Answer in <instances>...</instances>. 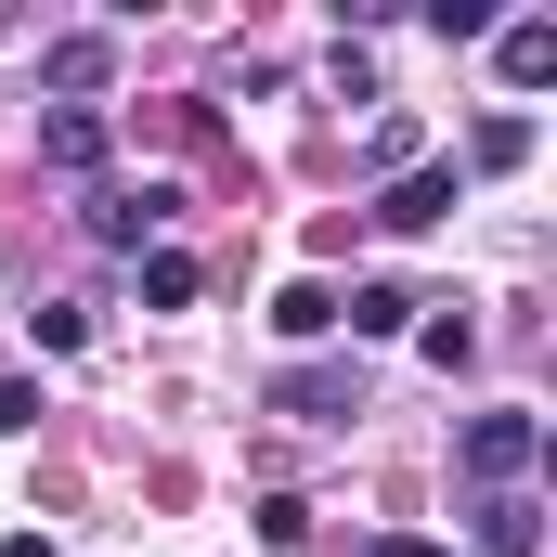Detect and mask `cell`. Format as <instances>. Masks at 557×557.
Wrapping results in <instances>:
<instances>
[{
    "label": "cell",
    "instance_id": "1",
    "mask_svg": "<svg viewBox=\"0 0 557 557\" xmlns=\"http://www.w3.org/2000/svg\"><path fill=\"white\" fill-rule=\"evenodd\" d=\"M532 454H545V416H519V403H493V416L467 428V480H480V493H519Z\"/></svg>",
    "mask_w": 557,
    "mask_h": 557
},
{
    "label": "cell",
    "instance_id": "2",
    "mask_svg": "<svg viewBox=\"0 0 557 557\" xmlns=\"http://www.w3.org/2000/svg\"><path fill=\"white\" fill-rule=\"evenodd\" d=\"M169 208H182L169 182H104L78 221H91V247H156V234H169Z\"/></svg>",
    "mask_w": 557,
    "mask_h": 557
},
{
    "label": "cell",
    "instance_id": "3",
    "mask_svg": "<svg viewBox=\"0 0 557 557\" xmlns=\"http://www.w3.org/2000/svg\"><path fill=\"white\" fill-rule=\"evenodd\" d=\"M454 208H467V182H454V169H403V182L376 195V221H389V234H428V221H454Z\"/></svg>",
    "mask_w": 557,
    "mask_h": 557
},
{
    "label": "cell",
    "instance_id": "4",
    "mask_svg": "<svg viewBox=\"0 0 557 557\" xmlns=\"http://www.w3.org/2000/svg\"><path fill=\"white\" fill-rule=\"evenodd\" d=\"M39 78H52V91H104V78H117V39H104V26H65V39H39Z\"/></svg>",
    "mask_w": 557,
    "mask_h": 557
},
{
    "label": "cell",
    "instance_id": "5",
    "mask_svg": "<svg viewBox=\"0 0 557 557\" xmlns=\"http://www.w3.org/2000/svg\"><path fill=\"white\" fill-rule=\"evenodd\" d=\"M350 403H363L350 363H285V376H273V416H350Z\"/></svg>",
    "mask_w": 557,
    "mask_h": 557
},
{
    "label": "cell",
    "instance_id": "6",
    "mask_svg": "<svg viewBox=\"0 0 557 557\" xmlns=\"http://www.w3.org/2000/svg\"><path fill=\"white\" fill-rule=\"evenodd\" d=\"M493 65H506V91H545V78H557V26H545V13L493 26Z\"/></svg>",
    "mask_w": 557,
    "mask_h": 557
},
{
    "label": "cell",
    "instance_id": "7",
    "mask_svg": "<svg viewBox=\"0 0 557 557\" xmlns=\"http://www.w3.org/2000/svg\"><path fill=\"white\" fill-rule=\"evenodd\" d=\"M39 156H52L65 182H91V169H104V117H91V104H52V117H39Z\"/></svg>",
    "mask_w": 557,
    "mask_h": 557
},
{
    "label": "cell",
    "instance_id": "8",
    "mask_svg": "<svg viewBox=\"0 0 557 557\" xmlns=\"http://www.w3.org/2000/svg\"><path fill=\"white\" fill-rule=\"evenodd\" d=\"M545 545V506L532 493H480V557H532Z\"/></svg>",
    "mask_w": 557,
    "mask_h": 557
},
{
    "label": "cell",
    "instance_id": "9",
    "mask_svg": "<svg viewBox=\"0 0 557 557\" xmlns=\"http://www.w3.org/2000/svg\"><path fill=\"white\" fill-rule=\"evenodd\" d=\"M337 324H350V337H403V324H416V298H403V285H350V298H337Z\"/></svg>",
    "mask_w": 557,
    "mask_h": 557
},
{
    "label": "cell",
    "instance_id": "10",
    "mask_svg": "<svg viewBox=\"0 0 557 557\" xmlns=\"http://www.w3.org/2000/svg\"><path fill=\"white\" fill-rule=\"evenodd\" d=\"M324 324H337V285H311V273H298V285L273 298V337H324Z\"/></svg>",
    "mask_w": 557,
    "mask_h": 557
},
{
    "label": "cell",
    "instance_id": "11",
    "mask_svg": "<svg viewBox=\"0 0 557 557\" xmlns=\"http://www.w3.org/2000/svg\"><path fill=\"white\" fill-rule=\"evenodd\" d=\"M195 285H208V273H195V260H182V247H156V260H143V298H156V311H182V298H195Z\"/></svg>",
    "mask_w": 557,
    "mask_h": 557
},
{
    "label": "cell",
    "instance_id": "12",
    "mask_svg": "<svg viewBox=\"0 0 557 557\" xmlns=\"http://www.w3.org/2000/svg\"><path fill=\"white\" fill-rule=\"evenodd\" d=\"M26 337H39V350H78V337H91V311H78V298H39V311H26Z\"/></svg>",
    "mask_w": 557,
    "mask_h": 557
},
{
    "label": "cell",
    "instance_id": "13",
    "mask_svg": "<svg viewBox=\"0 0 557 557\" xmlns=\"http://www.w3.org/2000/svg\"><path fill=\"white\" fill-rule=\"evenodd\" d=\"M467 156H480V169H519V156H532V117H480V143H467Z\"/></svg>",
    "mask_w": 557,
    "mask_h": 557
},
{
    "label": "cell",
    "instance_id": "14",
    "mask_svg": "<svg viewBox=\"0 0 557 557\" xmlns=\"http://www.w3.org/2000/svg\"><path fill=\"white\" fill-rule=\"evenodd\" d=\"M428 39H493V0H428Z\"/></svg>",
    "mask_w": 557,
    "mask_h": 557
},
{
    "label": "cell",
    "instance_id": "15",
    "mask_svg": "<svg viewBox=\"0 0 557 557\" xmlns=\"http://www.w3.org/2000/svg\"><path fill=\"white\" fill-rule=\"evenodd\" d=\"M363 169H416V117H376L363 131Z\"/></svg>",
    "mask_w": 557,
    "mask_h": 557
},
{
    "label": "cell",
    "instance_id": "16",
    "mask_svg": "<svg viewBox=\"0 0 557 557\" xmlns=\"http://www.w3.org/2000/svg\"><path fill=\"white\" fill-rule=\"evenodd\" d=\"M260 545H311V506L298 493H260Z\"/></svg>",
    "mask_w": 557,
    "mask_h": 557
},
{
    "label": "cell",
    "instance_id": "17",
    "mask_svg": "<svg viewBox=\"0 0 557 557\" xmlns=\"http://www.w3.org/2000/svg\"><path fill=\"white\" fill-rule=\"evenodd\" d=\"M39 428V376H0V441H26Z\"/></svg>",
    "mask_w": 557,
    "mask_h": 557
},
{
    "label": "cell",
    "instance_id": "18",
    "mask_svg": "<svg viewBox=\"0 0 557 557\" xmlns=\"http://www.w3.org/2000/svg\"><path fill=\"white\" fill-rule=\"evenodd\" d=\"M0 557H52V532H13V545H0Z\"/></svg>",
    "mask_w": 557,
    "mask_h": 557
},
{
    "label": "cell",
    "instance_id": "19",
    "mask_svg": "<svg viewBox=\"0 0 557 557\" xmlns=\"http://www.w3.org/2000/svg\"><path fill=\"white\" fill-rule=\"evenodd\" d=\"M376 557H441V545H416V532H389V545H376Z\"/></svg>",
    "mask_w": 557,
    "mask_h": 557
}]
</instances>
